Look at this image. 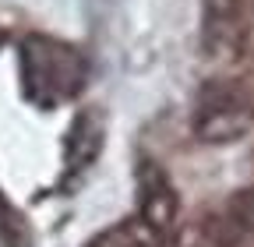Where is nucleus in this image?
<instances>
[{
    "label": "nucleus",
    "mask_w": 254,
    "mask_h": 247,
    "mask_svg": "<svg viewBox=\"0 0 254 247\" xmlns=\"http://www.w3.org/2000/svg\"><path fill=\"white\" fill-rule=\"evenodd\" d=\"M88 247H138V237H134L131 226H113V230L99 233Z\"/></svg>",
    "instance_id": "4"
},
{
    "label": "nucleus",
    "mask_w": 254,
    "mask_h": 247,
    "mask_svg": "<svg viewBox=\"0 0 254 247\" xmlns=\"http://www.w3.org/2000/svg\"><path fill=\"white\" fill-rule=\"evenodd\" d=\"M138 194H141V219L148 230L163 233L170 223H173V212H177V198H173V187L170 180L163 177L155 163H145L141 173H138Z\"/></svg>",
    "instance_id": "2"
},
{
    "label": "nucleus",
    "mask_w": 254,
    "mask_h": 247,
    "mask_svg": "<svg viewBox=\"0 0 254 247\" xmlns=\"http://www.w3.org/2000/svg\"><path fill=\"white\" fill-rule=\"evenodd\" d=\"M99 141H103V124L95 113H81L74 120V127L67 134V166L78 170L85 163L95 159V152H99Z\"/></svg>",
    "instance_id": "3"
},
{
    "label": "nucleus",
    "mask_w": 254,
    "mask_h": 247,
    "mask_svg": "<svg viewBox=\"0 0 254 247\" xmlns=\"http://www.w3.org/2000/svg\"><path fill=\"white\" fill-rule=\"evenodd\" d=\"M25 74L28 88L39 99H71L85 85V57L67 43L32 36L25 43Z\"/></svg>",
    "instance_id": "1"
},
{
    "label": "nucleus",
    "mask_w": 254,
    "mask_h": 247,
    "mask_svg": "<svg viewBox=\"0 0 254 247\" xmlns=\"http://www.w3.org/2000/svg\"><path fill=\"white\" fill-rule=\"evenodd\" d=\"M0 233H4V205H0Z\"/></svg>",
    "instance_id": "5"
}]
</instances>
